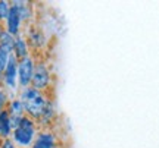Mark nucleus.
<instances>
[{"label": "nucleus", "mask_w": 159, "mask_h": 148, "mask_svg": "<svg viewBox=\"0 0 159 148\" xmlns=\"http://www.w3.org/2000/svg\"><path fill=\"white\" fill-rule=\"evenodd\" d=\"M19 100L24 103L25 107V116L31 117L33 120H39L40 116L43 114L47 104V97L44 92L35 90L33 87H27L22 88L19 92Z\"/></svg>", "instance_id": "f257e3e1"}, {"label": "nucleus", "mask_w": 159, "mask_h": 148, "mask_svg": "<svg viewBox=\"0 0 159 148\" xmlns=\"http://www.w3.org/2000/svg\"><path fill=\"white\" fill-rule=\"evenodd\" d=\"M37 135V125L35 120H33L28 116H24L18 126L12 131L11 139L15 142L18 148H31L33 142Z\"/></svg>", "instance_id": "f03ea898"}, {"label": "nucleus", "mask_w": 159, "mask_h": 148, "mask_svg": "<svg viewBox=\"0 0 159 148\" xmlns=\"http://www.w3.org/2000/svg\"><path fill=\"white\" fill-rule=\"evenodd\" d=\"M35 69V60L31 56L25 57L22 60H18V87L22 90L31 87L33 75Z\"/></svg>", "instance_id": "7ed1b4c3"}, {"label": "nucleus", "mask_w": 159, "mask_h": 148, "mask_svg": "<svg viewBox=\"0 0 159 148\" xmlns=\"http://www.w3.org/2000/svg\"><path fill=\"white\" fill-rule=\"evenodd\" d=\"M52 81V75L50 70L47 68V65L43 62L35 63V69H34V75H33V81H31V87L39 90V91L44 92L49 85H50Z\"/></svg>", "instance_id": "20e7f679"}, {"label": "nucleus", "mask_w": 159, "mask_h": 148, "mask_svg": "<svg viewBox=\"0 0 159 148\" xmlns=\"http://www.w3.org/2000/svg\"><path fill=\"white\" fill-rule=\"evenodd\" d=\"M2 82H3V87L7 90V92L18 90V60L13 56L9 59V62L3 70Z\"/></svg>", "instance_id": "39448f33"}, {"label": "nucleus", "mask_w": 159, "mask_h": 148, "mask_svg": "<svg viewBox=\"0 0 159 148\" xmlns=\"http://www.w3.org/2000/svg\"><path fill=\"white\" fill-rule=\"evenodd\" d=\"M13 40L15 37H12L9 32H3L0 38V68L5 70L6 65L9 62V59L13 56Z\"/></svg>", "instance_id": "423d86ee"}, {"label": "nucleus", "mask_w": 159, "mask_h": 148, "mask_svg": "<svg viewBox=\"0 0 159 148\" xmlns=\"http://www.w3.org/2000/svg\"><path fill=\"white\" fill-rule=\"evenodd\" d=\"M21 27H22V19L19 16V12L16 11L15 6H12L9 16L5 21V31L9 32L12 37H18V35H21Z\"/></svg>", "instance_id": "0eeeda50"}, {"label": "nucleus", "mask_w": 159, "mask_h": 148, "mask_svg": "<svg viewBox=\"0 0 159 148\" xmlns=\"http://www.w3.org/2000/svg\"><path fill=\"white\" fill-rule=\"evenodd\" d=\"M57 138L52 131H40L35 135V139L31 148H56Z\"/></svg>", "instance_id": "6e6552de"}, {"label": "nucleus", "mask_w": 159, "mask_h": 148, "mask_svg": "<svg viewBox=\"0 0 159 148\" xmlns=\"http://www.w3.org/2000/svg\"><path fill=\"white\" fill-rule=\"evenodd\" d=\"M30 56V44L22 35H18L13 40V57L16 60H22Z\"/></svg>", "instance_id": "1a4fd4ad"}, {"label": "nucleus", "mask_w": 159, "mask_h": 148, "mask_svg": "<svg viewBox=\"0 0 159 148\" xmlns=\"http://www.w3.org/2000/svg\"><path fill=\"white\" fill-rule=\"evenodd\" d=\"M12 122H11V114L7 110H0V138L2 141L3 139H7V138L12 137Z\"/></svg>", "instance_id": "9d476101"}, {"label": "nucleus", "mask_w": 159, "mask_h": 148, "mask_svg": "<svg viewBox=\"0 0 159 148\" xmlns=\"http://www.w3.org/2000/svg\"><path fill=\"white\" fill-rule=\"evenodd\" d=\"M28 44L35 47V49H41L46 46V35L44 32L39 28H30L28 29Z\"/></svg>", "instance_id": "9b49d317"}, {"label": "nucleus", "mask_w": 159, "mask_h": 148, "mask_svg": "<svg viewBox=\"0 0 159 148\" xmlns=\"http://www.w3.org/2000/svg\"><path fill=\"white\" fill-rule=\"evenodd\" d=\"M55 116H56V107H55V103L52 101V100H49L47 104H46L44 112H43V114L40 116V119L37 120V122H39L41 126H47V125H50L52 122H53Z\"/></svg>", "instance_id": "f8f14e48"}, {"label": "nucleus", "mask_w": 159, "mask_h": 148, "mask_svg": "<svg viewBox=\"0 0 159 148\" xmlns=\"http://www.w3.org/2000/svg\"><path fill=\"white\" fill-rule=\"evenodd\" d=\"M11 5L16 7V11L19 12V16H21V19H22V22H27V21L31 19V16H33V11H31L30 3H27V2H12Z\"/></svg>", "instance_id": "ddd939ff"}, {"label": "nucleus", "mask_w": 159, "mask_h": 148, "mask_svg": "<svg viewBox=\"0 0 159 148\" xmlns=\"http://www.w3.org/2000/svg\"><path fill=\"white\" fill-rule=\"evenodd\" d=\"M11 3L6 2V0H0V22H5L7 16H9V12H11Z\"/></svg>", "instance_id": "4468645a"}, {"label": "nucleus", "mask_w": 159, "mask_h": 148, "mask_svg": "<svg viewBox=\"0 0 159 148\" xmlns=\"http://www.w3.org/2000/svg\"><path fill=\"white\" fill-rule=\"evenodd\" d=\"M9 92L5 87H0V110H5V107L9 104Z\"/></svg>", "instance_id": "2eb2a0df"}, {"label": "nucleus", "mask_w": 159, "mask_h": 148, "mask_svg": "<svg viewBox=\"0 0 159 148\" xmlns=\"http://www.w3.org/2000/svg\"><path fill=\"white\" fill-rule=\"evenodd\" d=\"M0 148H18V147L15 145V142L12 141L11 138H7V139H3V141H2Z\"/></svg>", "instance_id": "dca6fc26"}, {"label": "nucleus", "mask_w": 159, "mask_h": 148, "mask_svg": "<svg viewBox=\"0 0 159 148\" xmlns=\"http://www.w3.org/2000/svg\"><path fill=\"white\" fill-rule=\"evenodd\" d=\"M3 32H5V28H3L2 23H0V38H2V34H3Z\"/></svg>", "instance_id": "f3484780"}, {"label": "nucleus", "mask_w": 159, "mask_h": 148, "mask_svg": "<svg viewBox=\"0 0 159 148\" xmlns=\"http://www.w3.org/2000/svg\"><path fill=\"white\" fill-rule=\"evenodd\" d=\"M2 78H3V69L0 68V82H2Z\"/></svg>", "instance_id": "a211bd4d"}]
</instances>
